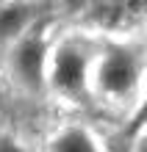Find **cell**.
Returning <instances> with one entry per match:
<instances>
[{
	"mask_svg": "<svg viewBox=\"0 0 147 152\" xmlns=\"http://www.w3.org/2000/svg\"><path fill=\"white\" fill-rule=\"evenodd\" d=\"M142 64L131 47H111L95 69V88L111 102L131 100L139 86Z\"/></svg>",
	"mask_w": 147,
	"mask_h": 152,
	"instance_id": "obj_1",
	"label": "cell"
},
{
	"mask_svg": "<svg viewBox=\"0 0 147 152\" xmlns=\"http://www.w3.org/2000/svg\"><path fill=\"white\" fill-rule=\"evenodd\" d=\"M50 83L56 91L78 97L86 86V58L75 44H61L50 61Z\"/></svg>",
	"mask_w": 147,
	"mask_h": 152,
	"instance_id": "obj_2",
	"label": "cell"
},
{
	"mask_svg": "<svg viewBox=\"0 0 147 152\" xmlns=\"http://www.w3.org/2000/svg\"><path fill=\"white\" fill-rule=\"evenodd\" d=\"M44 66H47V47L42 39L28 36L20 39L11 50V69L20 83L28 88H39L44 80Z\"/></svg>",
	"mask_w": 147,
	"mask_h": 152,
	"instance_id": "obj_3",
	"label": "cell"
},
{
	"mask_svg": "<svg viewBox=\"0 0 147 152\" xmlns=\"http://www.w3.org/2000/svg\"><path fill=\"white\" fill-rule=\"evenodd\" d=\"M31 20V8L17 3V6H3L0 8V42H14L22 36L25 25Z\"/></svg>",
	"mask_w": 147,
	"mask_h": 152,
	"instance_id": "obj_4",
	"label": "cell"
},
{
	"mask_svg": "<svg viewBox=\"0 0 147 152\" xmlns=\"http://www.w3.org/2000/svg\"><path fill=\"white\" fill-rule=\"evenodd\" d=\"M50 152H97V141L83 127H67L50 141Z\"/></svg>",
	"mask_w": 147,
	"mask_h": 152,
	"instance_id": "obj_5",
	"label": "cell"
},
{
	"mask_svg": "<svg viewBox=\"0 0 147 152\" xmlns=\"http://www.w3.org/2000/svg\"><path fill=\"white\" fill-rule=\"evenodd\" d=\"M128 136H142L147 130V91L139 97V102H136V108L131 113V122H128Z\"/></svg>",
	"mask_w": 147,
	"mask_h": 152,
	"instance_id": "obj_6",
	"label": "cell"
},
{
	"mask_svg": "<svg viewBox=\"0 0 147 152\" xmlns=\"http://www.w3.org/2000/svg\"><path fill=\"white\" fill-rule=\"evenodd\" d=\"M0 152H25L20 144H17L14 138H6V136H0Z\"/></svg>",
	"mask_w": 147,
	"mask_h": 152,
	"instance_id": "obj_7",
	"label": "cell"
},
{
	"mask_svg": "<svg viewBox=\"0 0 147 152\" xmlns=\"http://www.w3.org/2000/svg\"><path fill=\"white\" fill-rule=\"evenodd\" d=\"M133 152H147V130L139 136V141H136V149Z\"/></svg>",
	"mask_w": 147,
	"mask_h": 152,
	"instance_id": "obj_8",
	"label": "cell"
}]
</instances>
